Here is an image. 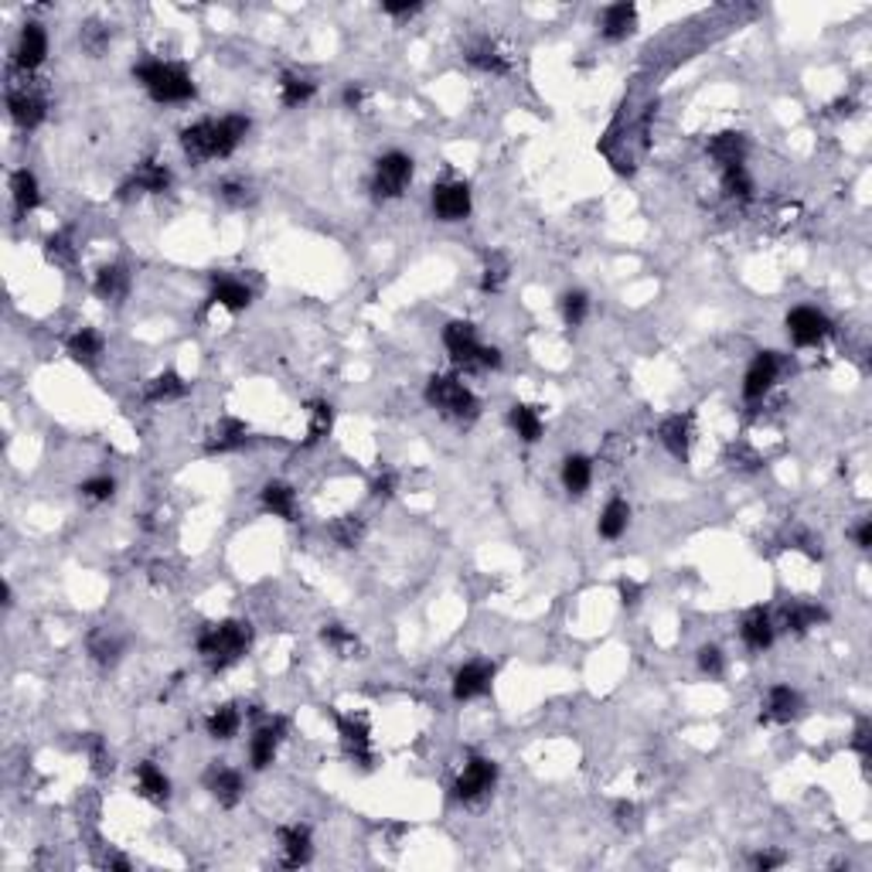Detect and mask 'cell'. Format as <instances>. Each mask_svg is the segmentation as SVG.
I'll use <instances>...</instances> for the list:
<instances>
[{
    "label": "cell",
    "instance_id": "1",
    "mask_svg": "<svg viewBox=\"0 0 872 872\" xmlns=\"http://www.w3.org/2000/svg\"><path fill=\"white\" fill-rule=\"evenodd\" d=\"M249 133L246 116H226V120H201L181 133V147L191 160H215L228 157Z\"/></svg>",
    "mask_w": 872,
    "mask_h": 872
},
{
    "label": "cell",
    "instance_id": "2",
    "mask_svg": "<svg viewBox=\"0 0 872 872\" xmlns=\"http://www.w3.org/2000/svg\"><path fill=\"white\" fill-rule=\"evenodd\" d=\"M253 641V631L249 624L242 620H222V624H208L205 631L198 634V654L215 668L222 672L228 664H236L246 654V647Z\"/></svg>",
    "mask_w": 872,
    "mask_h": 872
},
{
    "label": "cell",
    "instance_id": "3",
    "mask_svg": "<svg viewBox=\"0 0 872 872\" xmlns=\"http://www.w3.org/2000/svg\"><path fill=\"white\" fill-rule=\"evenodd\" d=\"M133 75L147 85V92L157 102H184V99L195 96V82L181 65H170V62H147L140 69H133Z\"/></svg>",
    "mask_w": 872,
    "mask_h": 872
},
{
    "label": "cell",
    "instance_id": "4",
    "mask_svg": "<svg viewBox=\"0 0 872 872\" xmlns=\"http://www.w3.org/2000/svg\"><path fill=\"white\" fill-rule=\"evenodd\" d=\"M426 402L433 409H440V412H447V416H457V420L478 412L474 392L467 389L464 382L451 379V375H433V379L426 382Z\"/></svg>",
    "mask_w": 872,
    "mask_h": 872
},
{
    "label": "cell",
    "instance_id": "5",
    "mask_svg": "<svg viewBox=\"0 0 872 872\" xmlns=\"http://www.w3.org/2000/svg\"><path fill=\"white\" fill-rule=\"evenodd\" d=\"M409 181H412V157L399 154V150L379 157L375 178H372V191H375V198H399L402 191H406Z\"/></svg>",
    "mask_w": 872,
    "mask_h": 872
},
{
    "label": "cell",
    "instance_id": "6",
    "mask_svg": "<svg viewBox=\"0 0 872 872\" xmlns=\"http://www.w3.org/2000/svg\"><path fill=\"white\" fill-rule=\"evenodd\" d=\"M443 344H447V352H451V358L457 362V365L480 368V352H484V344L478 341L474 324H467V321L447 324V331H443Z\"/></svg>",
    "mask_w": 872,
    "mask_h": 872
},
{
    "label": "cell",
    "instance_id": "7",
    "mask_svg": "<svg viewBox=\"0 0 872 872\" xmlns=\"http://www.w3.org/2000/svg\"><path fill=\"white\" fill-rule=\"evenodd\" d=\"M788 331L794 344L811 348V344H821L831 334V321L815 307H794L788 314Z\"/></svg>",
    "mask_w": 872,
    "mask_h": 872
},
{
    "label": "cell",
    "instance_id": "8",
    "mask_svg": "<svg viewBox=\"0 0 872 872\" xmlns=\"http://www.w3.org/2000/svg\"><path fill=\"white\" fill-rule=\"evenodd\" d=\"M494 780H498V767H494L491 760L474 757L467 760V767L460 770V777H457L453 794H457L460 801H474V798H480V794H488V790L494 788Z\"/></svg>",
    "mask_w": 872,
    "mask_h": 872
},
{
    "label": "cell",
    "instance_id": "9",
    "mask_svg": "<svg viewBox=\"0 0 872 872\" xmlns=\"http://www.w3.org/2000/svg\"><path fill=\"white\" fill-rule=\"evenodd\" d=\"M334 722H338V736H341V746L348 750V757L354 760V763H362V767H372V732H368V722L358 716H334Z\"/></svg>",
    "mask_w": 872,
    "mask_h": 872
},
{
    "label": "cell",
    "instance_id": "10",
    "mask_svg": "<svg viewBox=\"0 0 872 872\" xmlns=\"http://www.w3.org/2000/svg\"><path fill=\"white\" fill-rule=\"evenodd\" d=\"M433 211L443 222H460L470 215V188L464 181H447L433 188Z\"/></svg>",
    "mask_w": 872,
    "mask_h": 872
},
{
    "label": "cell",
    "instance_id": "11",
    "mask_svg": "<svg viewBox=\"0 0 872 872\" xmlns=\"http://www.w3.org/2000/svg\"><path fill=\"white\" fill-rule=\"evenodd\" d=\"M494 682V664L488 662H470L464 664L457 675H453V699L457 702H467V699H478V695H488Z\"/></svg>",
    "mask_w": 872,
    "mask_h": 872
},
{
    "label": "cell",
    "instance_id": "12",
    "mask_svg": "<svg viewBox=\"0 0 872 872\" xmlns=\"http://www.w3.org/2000/svg\"><path fill=\"white\" fill-rule=\"evenodd\" d=\"M777 372H780L777 354L774 352H760L757 358H753L750 372H746V382H743L746 399H750V402H757V399H763V395L770 392V385L777 382Z\"/></svg>",
    "mask_w": 872,
    "mask_h": 872
},
{
    "label": "cell",
    "instance_id": "13",
    "mask_svg": "<svg viewBox=\"0 0 872 872\" xmlns=\"http://www.w3.org/2000/svg\"><path fill=\"white\" fill-rule=\"evenodd\" d=\"M205 784H208L211 798L222 804V808H236V804L242 801V774L239 770H232V767H211L208 774H205Z\"/></svg>",
    "mask_w": 872,
    "mask_h": 872
},
{
    "label": "cell",
    "instance_id": "14",
    "mask_svg": "<svg viewBox=\"0 0 872 872\" xmlns=\"http://www.w3.org/2000/svg\"><path fill=\"white\" fill-rule=\"evenodd\" d=\"M634 28H637V7L627 4V0L610 4L604 11V17H600V31H604L606 42H624V38L634 34Z\"/></svg>",
    "mask_w": 872,
    "mask_h": 872
},
{
    "label": "cell",
    "instance_id": "15",
    "mask_svg": "<svg viewBox=\"0 0 872 872\" xmlns=\"http://www.w3.org/2000/svg\"><path fill=\"white\" fill-rule=\"evenodd\" d=\"M7 110H11V120L21 130H34L44 120V99L28 92V89H15L7 96Z\"/></svg>",
    "mask_w": 872,
    "mask_h": 872
},
{
    "label": "cell",
    "instance_id": "16",
    "mask_svg": "<svg viewBox=\"0 0 872 872\" xmlns=\"http://www.w3.org/2000/svg\"><path fill=\"white\" fill-rule=\"evenodd\" d=\"M17 65L21 69H38L44 62V55H48V34H44L42 24H24V31H21V38H17Z\"/></svg>",
    "mask_w": 872,
    "mask_h": 872
},
{
    "label": "cell",
    "instance_id": "17",
    "mask_svg": "<svg viewBox=\"0 0 872 872\" xmlns=\"http://www.w3.org/2000/svg\"><path fill=\"white\" fill-rule=\"evenodd\" d=\"M801 712V695L790 685H774L767 692V709H763V722H790Z\"/></svg>",
    "mask_w": 872,
    "mask_h": 872
},
{
    "label": "cell",
    "instance_id": "18",
    "mask_svg": "<svg viewBox=\"0 0 872 872\" xmlns=\"http://www.w3.org/2000/svg\"><path fill=\"white\" fill-rule=\"evenodd\" d=\"M658 436H662L664 451L672 453V457H678V460H685L692 443V416L689 412H685V416H668V420L658 426Z\"/></svg>",
    "mask_w": 872,
    "mask_h": 872
},
{
    "label": "cell",
    "instance_id": "19",
    "mask_svg": "<svg viewBox=\"0 0 872 872\" xmlns=\"http://www.w3.org/2000/svg\"><path fill=\"white\" fill-rule=\"evenodd\" d=\"M208 300H211V304H218V307H226V310H246L249 304H253V290H249V286H246L242 280L218 276V280L211 283Z\"/></svg>",
    "mask_w": 872,
    "mask_h": 872
},
{
    "label": "cell",
    "instance_id": "20",
    "mask_svg": "<svg viewBox=\"0 0 872 872\" xmlns=\"http://www.w3.org/2000/svg\"><path fill=\"white\" fill-rule=\"evenodd\" d=\"M709 157H712L716 164H722V170L743 164L746 137H743V133H732V130H726V133H716V137L709 140Z\"/></svg>",
    "mask_w": 872,
    "mask_h": 872
},
{
    "label": "cell",
    "instance_id": "21",
    "mask_svg": "<svg viewBox=\"0 0 872 872\" xmlns=\"http://www.w3.org/2000/svg\"><path fill=\"white\" fill-rule=\"evenodd\" d=\"M280 740H283V722H280V719H276V722H269V726H259V730H256L253 743H249V757H253L256 770H263V767H269V763H273Z\"/></svg>",
    "mask_w": 872,
    "mask_h": 872
},
{
    "label": "cell",
    "instance_id": "22",
    "mask_svg": "<svg viewBox=\"0 0 872 872\" xmlns=\"http://www.w3.org/2000/svg\"><path fill=\"white\" fill-rule=\"evenodd\" d=\"M130 188L147 191V195H164L170 188V170L164 164H157V160H143L140 168L133 170L130 184H123V191H130Z\"/></svg>",
    "mask_w": 872,
    "mask_h": 872
},
{
    "label": "cell",
    "instance_id": "23",
    "mask_svg": "<svg viewBox=\"0 0 872 872\" xmlns=\"http://www.w3.org/2000/svg\"><path fill=\"white\" fill-rule=\"evenodd\" d=\"M280 848H283V866H286V869H300L310 858V831L304 828V825L280 828Z\"/></svg>",
    "mask_w": 872,
    "mask_h": 872
},
{
    "label": "cell",
    "instance_id": "24",
    "mask_svg": "<svg viewBox=\"0 0 872 872\" xmlns=\"http://www.w3.org/2000/svg\"><path fill=\"white\" fill-rule=\"evenodd\" d=\"M740 634H743V644L750 647V651H767V647L774 644V624L767 617V610H760V606L746 614Z\"/></svg>",
    "mask_w": 872,
    "mask_h": 872
},
{
    "label": "cell",
    "instance_id": "25",
    "mask_svg": "<svg viewBox=\"0 0 872 872\" xmlns=\"http://www.w3.org/2000/svg\"><path fill=\"white\" fill-rule=\"evenodd\" d=\"M246 440H249V426H246V422H242V420H222L208 436V453L239 451V447H246Z\"/></svg>",
    "mask_w": 872,
    "mask_h": 872
},
{
    "label": "cell",
    "instance_id": "26",
    "mask_svg": "<svg viewBox=\"0 0 872 872\" xmlns=\"http://www.w3.org/2000/svg\"><path fill=\"white\" fill-rule=\"evenodd\" d=\"M263 508H266L269 515H276V518H286L294 521L296 518V494L290 484H283V480H269L266 488H263Z\"/></svg>",
    "mask_w": 872,
    "mask_h": 872
},
{
    "label": "cell",
    "instance_id": "27",
    "mask_svg": "<svg viewBox=\"0 0 872 872\" xmlns=\"http://www.w3.org/2000/svg\"><path fill=\"white\" fill-rule=\"evenodd\" d=\"M92 290H96L102 300H113V304H120V300L130 294V273L123 266H102L96 273Z\"/></svg>",
    "mask_w": 872,
    "mask_h": 872
},
{
    "label": "cell",
    "instance_id": "28",
    "mask_svg": "<svg viewBox=\"0 0 872 872\" xmlns=\"http://www.w3.org/2000/svg\"><path fill=\"white\" fill-rule=\"evenodd\" d=\"M11 195H15V205L21 215H28L31 208H38V201H42V188H38V178L31 174L28 168L24 170H15V178H11Z\"/></svg>",
    "mask_w": 872,
    "mask_h": 872
},
{
    "label": "cell",
    "instance_id": "29",
    "mask_svg": "<svg viewBox=\"0 0 872 872\" xmlns=\"http://www.w3.org/2000/svg\"><path fill=\"white\" fill-rule=\"evenodd\" d=\"M137 790H140L147 801L164 804L170 794V780L157 770L154 763H140V767H137Z\"/></svg>",
    "mask_w": 872,
    "mask_h": 872
},
{
    "label": "cell",
    "instance_id": "30",
    "mask_svg": "<svg viewBox=\"0 0 872 872\" xmlns=\"http://www.w3.org/2000/svg\"><path fill=\"white\" fill-rule=\"evenodd\" d=\"M828 620V610L818 604H794L784 610V627L794 634H804L811 631V627H818V624H825Z\"/></svg>",
    "mask_w": 872,
    "mask_h": 872
},
{
    "label": "cell",
    "instance_id": "31",
    "mask_svg": "<svg viewBox=\"0 0 872 872\" xmlns=\"http://www.w3.org/2000/svg\"><path fill=\"white\" fill-rule=\"evenodd\" d=\"M184 392H188V382H184L178 372H164V375L147 382L143 399H147V402H170V399H181Z\"/></svg>",
    "mask_w": 872,
    "mask_h": 872
},
{
    "label": "cell",
    "instance_id": "32",
    "mask_svg": "<svg viewBox=\"0 0 872 872\" xmlns=\"http://www.w3.org/2000/svg\"><path fill=\"white\" fill-rule=\"evenodd\" d=\"M467 62L480 72H491V75H505L508 72V58L501 55V48L494 42H478L467 52Z\"/></svg>",
    "mask_w": 872,
    "mask_h": 872
},
{
    "label": "cell",
    "instance_id": "33",
    "mask_svg": "<svg viewBox=\"0 0 872 872\" xmlns=\"http://www.w3.org/2000/svg\"><path fill=\"white\" fill-rule=\"evenodd\" d=\"M205 726H208L211 740H232V736L239 732V726H242L239 709H236V705H218V709H215V712L205 719Z\"/></svg>",
    "mask_w": 872,
    "mask_h": 872
},
{
    "label": "cell",
    "instance_id": "34",
    "mask_svg": "<svg viewBox=\"0 0 872 872\" xmlns=\"http://www.w3.org/2000/svg\"><path fill=\"white\" fill-rule=\"evenodd\" d=\"M69 354L75 362H82V365H96L99 354H102V338H99L96 331L82 327V331H75L69 338Z\"/></svg>",
    "mask_w": 872,
    "mask_h": 872
},
{
    "label": "cell",
    "instance_id": "35",
    "mask_svg": "<svg viewBox=\"0 0 872 872\" xmlns=\"http://www.w3.org/2000/svg\"><path fill=\"white\" fill-rule=\"evenodd\" d=\"M317 92V85L310 82L307 75H296V72H286L280 82V99L283 106H290V110H296V106H304L310 96Z\"/></svg>",
    "mask_w": 872,
    "mask_h": 872
},
{
    "label": "cell",
    "instance_id": "36",
    "mask_svg": "<svg viewBox=\"0 0 872 872\" xmlns=\"http://www.w3.org/2000/svg\"><path fill=\"white\" fill-rule=\"evenodd\" d=\"M627 521H631V505L614 498V501L604 508V515H600V535H604V538H620V535L627 532Z\"/></svg>",
    "mask_w": 872,
    "mask_h": 872
},
{
    "label": "cell",
    "instance_id": "37",
    "mask_svg": "<svg viewBox=\"0 0 872 872\" xmlns=\"http://www.w3.org/2000/svg\"><path fill=\"white\" fill-rule=\"evenodd\" d=\"M593 480V464L586 460V457H566L563 464V484L569 494H583L586 488H590Z\"/></svg>",
    "mask_w": 872,
    "mask_h": 872
},
{
    "label": "cell",
    "instance_id": "38",
    "mask_svg": "<svg viewBox=\"0 0 872 872\" xmlns=\"http://www.w3.org/2000/svg\"><path fill=\"white\" fill-rule=\"evenodd\" d=\"M511 426H515V433H518L525 443H535V440L542 436V416H538V409L525 406V402L511 406Z\"/></svg>",
    "mask_w": 872,
    "mask_h": 872
},
{
    "label": "cell",
    "instance_id": "39",
    "mask_svg": "<svg viewBox=\"0 0 872 872\" xmlns=\"http://www.w3.org/2000/svg\"><path fill=\"white\" fill-rule=\"evenodd\" d=\"M362 535H365V521L358 515H341L338 521H331V538L338 542L341 549H354L362 542Z\"/></svg>",
    "mask_w": 872,
    "mask_h": 872
},
{
    "label": "cell",
    "instance_id": "40",
    "mask_svg": "<svg viewBox=\"0 0 872 872\" xmlns=\"http://www.w3.org/2000/svg\"><path fill=\"white\" fill-rule=\"evenodd\" d=\"M321 637H324V644L334 647L341 658H354V654H358V637H354L352 631H344L341 624H327V627L321 631Z\"/></svg>",
    "mask_w": 872,
    "mask_h": 872
},
{
    "label": "cell",
    "instance_id": "41",
    "mask_svg": "<svg viewBox=\"0 0 872 872\" xmlns=\"http://www.w3.org/2000/svg\"><path fill=\"white\" fill-rule=\"evenodd\" d=\"M508 259L501 253H494V256H488V263H484V276H480V290L484 294H498L501 286H505V280H508Z\"/></svg>",
    "mask_w": 872,
    "mask_h": 872
},
{
    "label": "cell",
    "instance_id": "42",
    "mask_svg": "<svg viewBox=\"0 0 872 872\" xmlns=\"http://www.w3.org/2000/svg\"><path fill=\"white\" fill-rule=\"evenodd\" d=\"M89 651H92V658H96V662L116 664L120 651H123V641H120V637H113L110 631H96V634H92V641H89Z\"/></svg>",
    "mask_w": 872,
    "mask_h": 872
},
{
    "label": "cell",
    "instance_id": "43",
    "mask_svg": "<svg viewBox=\"0 0 872 872\" xmlns=\"http://www.w3.org/2000/svg\"><path fill=\"white\" fill-rule=\"evenodd\" d=\"M44 256H48V263H55V266L62 269L75 266V246H72V239L65 232H58V236H52V239L44 242Z\"/></svg>",
    "mask_w": 872,
    "mask_h": 872
},
{
    "label": "cell",
    "instance_id": "44",
    "mask_svg": "<svg viewBox=\"0 0 872 872\" xmlns=\"http://www.w3.org/2000/svg\"><path fill=\"white\" fill-rule=\"evenodd\" d=\"M331 422H334V412L327 402H314L310 406V430H307V443H317L324 436L331 433Z\"/></svg>",
    "mask_w": 872,
    "mask_h": 872
},
{
    "label": "cell",
    "instance_id": "45",
    "mask_svg": "<svg viewBox=\"0 0 872 872\" xmlns=\"http://www.w3.org/2000/svg\"><path fill=\"white\" fill-rule=\"evenodd\" d=\"M722 188H726V195H732V198H750L753 181H750V174H746L743 164H736V168L722 170Z\"/></svg>",
    "mask_w": 872,
    "mask_h": 872
},
{
    "label": "cell",
    "instance_id": "46",
    "mask_svg": "<svg viewBox=\"0 0 872 872\" xmlns=\"http://www.w3.org/2000/svg\"><path fill=\"white\" fill-rule=\"evenodd\" d=\"M586 314H590V300H586V294H566L563 296V317L569 327H579V324L586 321Z\"/></svg>",
    "mask_w": 872,
    "mask_h": 872
},
{
    "label": "cell",
    "instance_id": "47",
    "mask_svg": "<svg viewBox=\"0 0 872 872\" xmlns=\"http://www.w3.org/2000/svg\"><path fill=\"white\" fill-rule=\"evenodd\" d=\"M79 38H82V48H85V52H92V55H99V52H102V48L110 44V28H102L99 21H89V24H85V28H82V34H79Z\"/></svg>",
    "mask_w": 872,
    "mask_h": 872
},
{
    "label": "cell",
    "instance_id": "48",
    "mask_svg": "<svg viewBox=\"0 0 872 872\" xmlns=\"http://www.w3.org/2000/svg\"><path fill=\"white\" fill-rule=\"evenodd\" d=\"M79 491H82V498H89V501H110L116 491V484H113V478H92V480H85Z\"/></svg>",
    "mask_w": 872,
    "mask_h": 872
},
{
    "label": "cell",
    "instance_id": "49",
    "mask_svg": "<svg viewBox=\"0 0 872 872\" xmlns=\"http://www.w3.org/2000/svg\"><path fill=\"white\" fill-rule=\"evenodd\" d=\"M699 668H702L705 675L719 678V675H722V668H726V662H722V651H719V647H712V644H705L702 651H699Z\"/></svg>",
    "mask_w": 872,
    "mask_h": 872
},
{
    "label": "cell",
    "instance_id": "50",
    "mask_svg": "<svg viewBox=\"0 0 872 872\" xmlns=\"http://www.w3.org/2000/svg\"><path fill=\"white\" fill-rule=\"evenodd\" d=\"M852 746H856V753H858L862 760L872 757V726H869V719H858L856 740H852Z\"/></svg>",
    "mask_w": 872,
    "mask_h": 872
},
{
    "label": "cell",
    "instance_id": "51",
    "mask_svg": "<svg viewBox=\"0 0 872 872\" xmlns=\"http://www.w3.org/2000/svg\"><path fill=\"white\" fill-rule=\"evenodd\" d=\"M218 195L226 198L228 205H246V201H249V188H246L242 181H226Z\"/></svg>",
    "mask_w": 872,
    "mask_h": 872
},
{
    "label": "cell",
    "instance_id": "52",
    "mask_svg": "<svg viewBox=\"0 0 872 872\" xmlns=\"http://www.w3.org/2000/svg\"><path fill=\"white\" fill-rule=\"evenodd\" d=\"M395 484H399V478H395L392 470H385V474H379V478L372 480V494H379V498H389V494L395 491Z\"/></svg>",
    "mask_w": 872,
    "mask_h": 872
},
{
    "label": "cell",
    "instance_id": "53",
    "mask_svg": "<svg viewBox=\"0 0 872 872\" xmlns=\"http://www.w3.org/2000/svg\"><path fill=\"white\" fill-rule=\"evenodd\" d=\"M620 604L624 606H637V600H641V586L634 583V579H620Z\"/></svg>",
    "mask_w": 872,
    "mask_h": 872
},
{
    "label": "cell",
    "instance_id": "54",
    "mask_svg": "<svg viewBox=\"0 0 872 872\" xmlns=\"http://www.w3.org/2000/svg\"><path fill=\"white\" fill-rule=\"evenodd\" d=\"M385 15H392V17H409V15H416L420 11V4H406V0H389L385 7H382Z\"/></svg>",
    "mask_w": 872,
    "mask_h": 872
},
{
    "label": "cell",
    "instance_id": "55",
    "mask_svg": "<svg viewBox=\"0 0 872 872\" xmlns=\"http://www.w3.org/2000/svg\"><path fill=\"white\" fill-rule=\"evenodd\" d=\"M753 866H757V869H763V872L777 869V866H784V856H777V852H760V856L753 858Z\"/></svg>",
    "mask_w": 872,
    "mask_h": 872
},
{
    "label": "cell",
    "instance_id": "56",
    "mask_svg": "<svg viewBox=\"0 0 872 872\" xmlns=\"http://www.w3.org/2000/svg\"><path fill=\"white\" fill-rule=\"evenodd\" d=\"M856 542H858V549H869L872 546V521L866 518V521H858V528H856Z\"/></svg>",
    "mask_w": 872,
    "mask_h": 872
},
{
    "label": "cell",
    "instance_id": "57",
    "mask_svg": "<svg viewBox=\"0 0 872 872\" xmlns=\"http://www.w3.org/2000/svg\"><path fill=\"white\" fill-rule=\"evenodd\" d=\"M634 818H637V808H634V804H617V825H620V828L634 825Z\"/></svg>",
    "mask_w": 872,
    "mask_h": 872
},
{
    "label": "cell",
    "instance_id": "58",
    "mask_svg": "<svg viewBox=\"0 0 872 872\" xmlns=\"http://www.w3.org/2000/svg\"><path fill=\"white\" fill-rule=\"evenodd\" d=\"M362 99H365V96H362V89H358V85H348V89H344V106H352V110H354V106H362Z\"/></svg>",
    "mask_w": 872,
    "mask_h": 872
}]
</instances>
